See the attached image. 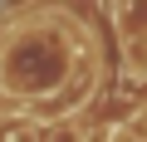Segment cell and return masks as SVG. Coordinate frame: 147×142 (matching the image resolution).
Wrapping results in <instances>:
<instances>
[{"mask_svg":"<svg viewBox=\"0 0 147 142\" xmlns=\"http://www.w3.org/2000/svg\"><path fill=\"white\" fill-rule=\"evenodd\" d=\"M0 142H39V137H34V127H30V122H10L5 132H0Z\"/></svg>","mask_w":147,"mask_h":142,"instance_id":"cell-1","label":"cell"},{"mask_svg":"<svg viewBox=\"0 0 147 142\" xmlns=\"http://www.w3.org/2000/svg\"><path fill=\"white\" fill-rule=\"evenodd\" d=\"M49 142H84V137H79L74 122H59V127H49Z\"/></svg>","mask_w":147,"mask_h":142,"instance_id":"cell-2","label":"cell"}]
</instances>
